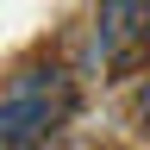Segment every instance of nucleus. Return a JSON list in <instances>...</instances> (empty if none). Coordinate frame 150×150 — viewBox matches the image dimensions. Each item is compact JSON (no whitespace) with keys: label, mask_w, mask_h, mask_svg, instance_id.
<instances>
[{"label":"nucleus","mask_w":150,"mask_h":150,"mask_svg":"<svg viewBox=\"0 0 150 150\" xmlns=\"http://www.w3.org/2000/svg\"><path fill=\"white\" fill-rule=\"evenodd\" d=\"M138 112H144V119H150V88H144V94H138Z\"/></svg>","instance_id":"7ed1b4c3"},{"label":"nucleus","mask_w":150,"mask_h":150,"mask_svg":"<svg viewBox=\"0 0 150 150\" xmlns=\"http://www.w3.org/2000/svg\"><path fill=\"white\" fill-rule=\"evenodd\" d=\"M144 31H150V0H100V19H94V56H100V63H119Z\"/></svg>","instance_id":"f03ea898"},{"label":"nucleus","mask_w":150,"mask_h":150,"mask_svg":"<svg viewBox=\"0 0 150 150\" xmlns=\"http://www.w3.org/2000/svg\"><path fill=\"white\" fill-rule=\"evenodd\" d=\"M63 119H69L63 69H19L0 88V150H50Z\"/></svg>","instance_id":"f257e3e1"}]
</instances>
